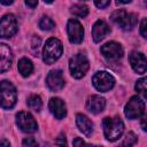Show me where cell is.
<instances>
[{
  "mask_svg": "<svg viewBox=\"0 0 147 147\" xmlns=\"http://www.w3.org/2000/svg\"><path fill=\"white\" fill-rule=\"evenodd\" d=\"M102 126H103L105 137L109 141H115L118 138H121L124 131V123L118 116L113 117V118L106 117L102 121Z\"/></svg>",
  "mask_w": 147,
  "mask_h": 147,
  "instance_id": "obj_1",
  "label": "cell"
},
{
  "mask_svg": "<svg viewBox=\"0 0 147 147\" xmlns=\"http://www.w3.org/2000/svg\"><path fill=\"white\" fill-rule=\"evenodd\" d=\"M63 52L62 42L56 38H49L42 49V60L47 64H52L60 59Z\"/></svg>",
  "mask_w": 147,
  "mask_h": 147,
  "instance_id": "obj_2",
  "label": "cell"
},
{
  "mask_svg": "<svg viewBox=\"0 0 147 147\" xmlns=\"http://www.w3.org/2000/svg\"><path fill=\"white\" fill-rule=\"evenodd\" d=\"M16 100L17 93L15 86L8 80H2L0 83V106L5 109H10L15 106Z\"/></svg>",
  "mask_w": 147,
  "mask_h": 147,
  "instance_id": "obj_3",
  "label": "cell"
},
{
  "mask_svg": "<svg viewBox=\"0 0 147 147\" xmlns=\"http://www.w3.org/2000/svg\"><path fill=\"white\" fill-rule=\"evenodd\" d=\"M88 68H90L88 60L82 53L74 55L69 61V70L71 72V76L77 78V79L84 77L85 74L87 72Z\"/></svg>",
  "mask_w": 147,
  "mask_h": 147,
  "instance_id": "obj_4",
  "label": "cell"
},
{
  "mask_svg": "<svg viewBox=\"0 0 147 147\" xmlns=\"http://www.w3.org/2000/svg\"><path fill=\"white\" fill-rule=\"evenodd\" d=\"M110 20L116 23L119 28H122L125 31L132 30L134 28V25L137 24V16L136 14H131L127 13L124 9H118L116 11H114L110 16Z\"/></svg>",
  "mask_w": 147,
  "mask_h": 147,
  "instance_id": "obj_5",
  "label": "cell"
},
{
  "mask_svg": "<svg viewBox=\"0 0 147 147\" xmlns=\"http://www.w3.org/2000/svg\"><path fill=\"white\" fill-rule=\"evenodd\" d=\"M93 86L99 92H107L115 85V78L107 71H98L92 77Z\"/></svg>",
  "mask_w": 147,
  "mask_h": 147,
  "instance_id": "obj_6",
  "label": "cell"
},
{
  "mask_svg": "<svg viewBox=\"0 0 147 147\" xmlns=\"http://www.w3.org/2000/svg\"><path fill=\"white\" fill-rule=\"evenodd\" d=\"M124 114L129 119H136L145 114V102L139 96H132L124 108Z\"/></svg>",
  "mask_w": 147,
  "mask_h": 147,
  "instance_id": "obj_7",
  "label": "cell"
},
{
  "mask_svg": "<svg viewBox=\"0 0 147 147\" xmlns=\"http://www.w3.org/2000/svg\"><path fill=\"white\" fill-rule=\"evenodd\" d=\"M16 124L23 132L26 133H33L38 129L37 122L28 111H20L16 114Z\"/></svg>",
  "mask_w": 147,
  "mask_h": 147,
  "instance_id": "obj_8",
  "label": "cell"
},
{
  "mask_svg": "<svg viewBox=\"0 0 147 147\" xmlns=\"http://www.w3.org/2000/svg\"><path fill=\"white\" fill-rule=\"evenodd\" d=\"M17 32V21L13 14H6L0 18V38H10Z\"/></svg>",
  "mask_w": 147,
  "mask_h": 147,
  "instance_id": "obj_9",
  "label": "cell"
},
{
  "mask_svg": "<svg viewBox=\"0 0 147 147\" xmlns=\"http://www.w3.org/2000/svg\"><path fill=\"white\" fill-rule=\"evenodd\" d=\"M67 32H68V37H69L70 42L79 44V42L83 41L84 29H83L82 24L77 20H75V18L69 20V22L67 24Z\"/></svg>",
  "mask_w": 147,
  "mask_h": 147,
  "instance_id": "obj_10",
  "label": "cell"
},
{
  "mask_svg": "<svg viewBox=\"0 0 147 147\" xmlns=\"http://www.w3.org/2000/svg\"><path fill=\"white\" fill-rule=\"evenodd\" d=\"M101 54L109 61H117L123 56V48L115 41H109L101 46Z\"/></svg>",
  "mask_w": 147,
  "mask_h": 147,
  "instance_id": "obj_11",
  "label": "cell"
},
{
  "mask_svg": "<svg viewBox=\"0 0 147 147\" xmlns=\"http://www.w3.org/2000/svg\"><path fill=\"white\" fill-rule=\"evenodd\" d=\"M46 84L49 90L52 91H60L64 86V78L61 70H52L46 77Z\"/></svg>",
  "mask_w": 147,
  "mask_h": 147,
  "instance_id": "obj_12",
  "label": "cell"
},
{
  "mask_svg": "<svg viewBox=\"0 0 147 147\" xmlns=\"http://www.w3.org/2000/svg\"><path fill=\"white\" fill-rule=\"evenodd\" d=\"M129 61L131 63V67L133 70L140 75L146 72L147 69V62H146V56L140 53V52H132L129 55Z\"/></svg>",
  "mask_w": 147,
  "mask_h": 147,
  "instance_id": "obj_13",
  "label": "cell"
},
{
  "mask_svg": "<svg viewBox=\"0 0 147 147\" xmlns=\"http://www.w3.org/2000/svg\"><path fill=\"white\" fill-rule=\"evenodd\" d=\"M13 62V54L9 46L0 44V74L7 71Z\"/></svg>",
  "mask_w": 147,
  "mask_h": 147,
  "instance_id": "obj_14",
  "label": "cell"
},
{
  "mask_svg": "<svg viewBox=\"0 0 147 147\" xmlns=\"http://www.w3.org/2000/svg\"><path fill=\"white\" fill-rule=\"evenodd\" d=\"M48 108L51 110V113L57 118V119H62L65 117L67 115V108L64 102L60 99V98H52L49 100L48 103Z\"/></svg>",
  "mask_w": 147,
  "mask_h": 147,
  "instance_id": "obj_15",
  "label": "cell"
},
{
  "mask_svg": "<svg viewBox=\"0 0 147 147\" xmlns=\"http://www.w3.org/2000/svg\"><path fill=\"white\" fill-rule=\"evenodd\" d=\"M110 32V28L108 26V24L105 22V21H96L92 28V37H93V40L95 42H99L101 41L108 33Z\"/></svg>",
  "mask_w": 147,
  "mask_h": 147,
  "instance_id": "obj_16",
  "label": "cell"
},
{
  "mask_svg": "<svg viewBox=\"0 0 147 147\" xmlns=\"http://www.w3.org/2000/svg\"><path fill=\"white\" fill-rule=\"evenodd\" d=\"M105 106H106V100H105V98H102L100 95H92L88 98V100L86 102V108L92 114L101 113L105 109Z\"/></svg>",
  "mask_w": 147,
  "mask_h": 147,
  "instance_id": "obj_17",
  "label": "cell"
},
{
  "mask_svg": "<svg viewBox=\"0 0 147 147\" xmlns=\"http://www.w3.org/2000/svg\"><path fill=\"white\" fill-rule=\"evenodd\" d=\"M76 124L80 132H83L85 136H90L93 130V124L90 121V118L83 114H77L76 116Z\"/></svg>",
  "mask_w": 147,
  "mask_h": 147,
  "instance_id": "obj_18",
  "label": "cell"
},
{
  "mask_svg": "<svg viewBox=\"0 0 147 147\" xmlns=\"http://www.w3.org/2000/svg\"><path fill=\"white\" fill-rule=\"evenodd\" d=\"M17 69L20 71V74L23 76V77H28L32 74L33 71V64L32 62L26 59V57H23L18 61V64H17Z\"/></svg>",
  "mask_w": 147,
  "mask_h": 147,
  "instance_id": "obj_19",
  "label": "cell"
},
{
  "mask_svg": "<svg viewBox=\"0 0 147 147\" xmlns=\"http://www.w3.org/2000/svg\"><path fill=\"white\" fill-rule=\"evenodd\" d=\"M26 105H28V107L31 110H33V111H40V109L42 107V101H41V99H40L39 95L32 94V95H30L28 98Z\"/></svg>",
  "mask_w": 147,
  "mask_h": 147,
  "instance_id": "obj_20",
  "label": "cell"
},
{
  "mask_svg": "<svg viewBox=\"0 0 147 147\" xmlns=\"http://www.w3.org/2000/svg\"><path fill=\"white\" fill-rule=\"evenodd\" d=\"M70 13L77 17H85L88 14V8L83 3H76L70 7Z\"/></svg>",
  "mask_w": 147,
  "mask_h": 147,
  "instance_id": "obj_21",
  "label": "cell"
},
{
  "mask_svg": "<svg viewBox=\"0 0 147 147\" xmlns=\"http://www.w3.org/2000/svg\"><path fill=\"white\" fill-rule=\"evenodd\" d=\"M54 26H55V23L53 22V20L49 18V17H47V16L41 17V20L39 21V28H40L41 30L49 31V30H52Z\"/></svg>",
  "mask_w": 147,
  "mask_h": 147,
  "instance_id": "obj_22",
  "label": "cell"
},
{
  "mask_svg": "<svg viewBox=\"0 0 147 147\" xmlns=\"http://www.w3.org/2000/svg\"><path fill=\"white\" fill-rule=\"evenodd\" d=\"M136 141H137V136L133 133V132H127L126 134H125V137H124V140L122 141V146H132V145H134L136 144Z\"/></svg>",
  "mask_w": 147,
  "mask_h": 147,
  "instance_id": "obj_23",
  "label": "cell"
},
{
  "mask_svg": "<svg viewBox=\"0 0 147 147\" xmlns=\"http://www.w3.org/2000/svg\"><path fill=\"white\" fill-rule=\"evenodd\" d=\"M136 91L140 94H142L144 98H146V78L142 77L136 83Z\"/></svg>",
  "mask_w": 147,
  "mask_h": 147,
  "instance_id": "obj_24",
  "label": "cell"
},
{
  "mask_svg": "<svg viewBox=\"0 0 147 147\" xmlns=\"http://www.w3.org/2000/svg\"><path fill=\"white\" fill-rule=\"evenodd\" d=\"M140 33L144 38L147 37V20L146 18H142L141 21V24H140Z\"/></svg>",
  "mask_w": 147,
  "mask_h": 147,
  "instance_id": "obj_25",
  "label": "cell"
},
{
  "mask_svg": "<svg viewBox=\"0 0 147 147\" xmlns=\"http://www.w3.org/2000/svg\"><path fill=\"white\" fill-rule=\"evenodd\" d=\"M110 0H94V3L98 8H105L109 5Z\"/></svg>",
  "mask_w": 147,
  "mask_h": 147,
  "instance_id": "obj_26",
  "label": "cell"
},
{
  "mask_svg": "<svg viewBox=\"0 0 147 147\" xmlns=\"http://www.w3.org/2000/svg\"><path fill=\"white\" fill-rule=\"evenodd\" d=\"M22 144H23V146H36L37 141L33 138H28V139H24Z\"/></svg>",
  "mask_w": 147,
  "mask_h": 147,
  "instance_id": "obj_27",
  "label": "cell"
},
{
  "mask_svg": "<svg viewBox=\"0 0 147 147\" xmlns=\"http://www.w3.org/2000/svg\"><path fill=\"white\" fill-rule=\"evenodd\" d=\"M55 144H56V145H62V146L67 145V141H65V137H64V134H60V136H59V138L55 140Z\"/></svg>",
  "mask_w": 147,
  "mask_h": 147,
  "instance_id": "obj_28",
  "label": "cell"
},
{
  "mask_svg": "<svg viewBox=\"0 0 147 147\" xmlns=\"http://www.w3.org/2000/svg\"><path fill=\"white\" fill-rule=\"evenodd\" d=\"M24 1H25L26 6L30 7V8H34L38 5V0H24Z\"/></svg>",
  "mask_w": 147,
  "mask_h": 147,
  "instance_id": "obj_29",
  "label": "cell"
},
{
  "mask_svg": "<svg viewBox=\"0 0 147 147\" xmlns=\"http://www.w3.org/2000/svg\"><path fill=\"white\" fill-rule=\"evenodd\" d=\"M84 144H85V142H84L83 140H80V139H78V138L74 140V145H75V146H78V145H84Z\"/></svg>",
  "mask_w": 147,
  "mask_h": 147,
  "instance_id": "obj_30",
  "label": "cell"
},
{
  "mask_svg": "<svg viewBox=\"0 0 147 147\" xmlns=\"http://www.w3.org/2000/svg\"><path fill=\"white\" fill-rule=\"evenodd\" d=\"M146 117H142V119H141V127H142V131H146L147 129H146Z\"/></svg>",
  "mask_w": 147,
  "mask_h": 147,
  "instance_id": "obj_31",
  "label": "cell"
},
{
  "mask_svg": "<svg viewBox=\"0 0 147 147\" xmlns=\"http://www.w3.org/2000/svg\"><path fill=\"white\" fill-rule=\"evenodd\" d=\"M13 1H14V0H0V2H1L2 5H6V6L11 5V3H13Z\"/></svg>",
  "mask_w": 147,
  "mask_h": 147,
  "instance_id": "obj_32",
  "label": "cell"
},
{
  "mask_svg": "<svg viewBox=\"0 0 147 147\" xmlns=\"http://www.w3.org/2000/svg\"><path fill=\"white\" fill-rule=\"evenodd\" d=\"M9 141L7 140H0V146H9Z\"/></svg>",
  "mask_w": 147,
  "mask_h": 147,
  "instance_id": "obj_33",
  "label": "cell"
},
{
  "mask_svg": "<svg viewBox=\"0 0 147 147\" xmlns=\"http://www.w3.org/2000/svg\"><path fill=\"white\" fill-rule=\"evenodd\" d=\"M132 0H116V2L117 3H129V2H131Z\"/></svg>",
  "mask_w": 147,
  "mask_h": 147,
  "instance_id": "obj_34",
  "label": "cell"
},
{
  "mask_svg": "<svg viewBox=\"0 0 147 147\" xmlns=\"http://www.w3.org/2000/svg\"><path fill=\"white\" fill-rule=\"evenodd\" d=\"M44 1H45L46 3H52V2L54 1V0H44Z\"/></svg>",
  "mask_w": 147,
  "mask_h": 147,
  "instance_id": "obj_35",
  "label": "cell"
}]
</instances>
